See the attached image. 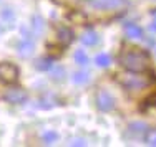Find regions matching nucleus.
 <instances>
[{
	"mask_svg": "<svg viewBox=\"0 0 156 147\" xmlns=\"http://www.w3.org/2000/svg\"><path fill=\"white\" fill-rule=\"evenodd\" d=\"M120 63L126 71L135 73H144L150 69L151 58L150 53L140 48H128L120 55Z\"/></svg>",
	"mask_w": 156,
	"mask_h": 147,
	"instance_id": "obj_1",
	"label": "nucleus"
},
{
	"mask_svg": "<svg viewBox=\"0 0 156 147\" xmlns=\"http://www.w3.org/2000/svg\"><path fill=\"white\" fill-rule=\"evenodd\" d=\"M116 81L128 91H140L148 88L153 81L151 75H144V73H135L129 71L128 75H116Z\"/></svg>",
	"mask_w": 156,
	"mask_h": 147,
	"instance_id": "obj_2",
	"label": "nucleus"
},
{
	"mask_svg": "<svg viewBox=\"0 0 156 147\" xmlns=\"http://www.w3.org/2000/svg\"><path fill=\"white\" fill-rule=\"evenodd\" d=\"M20 76V69L17 65L10 61H2L0 63V81L5 84H15Z\"/></svg>",
	"mask_w": 156,
	"mask_h": 147,
	"instance_id": "obj_3",
	"label": "nucleus"
},
{
	"mask_svg": "<svg viewBox=\"0 0 156 147\" xmlns=\"http://www.w3.org/2000/svg\"><path fill=\"white\" fill-rule=\"evenodd\" d=\"M3 99H5L7 102H10V104H23V102L28 99V94H27L25 89L15 86V88H10V89L5 91Z\"/></svg>",
	"mask_w": 156,
	"mask_h": 147,
	"instance_id": "obj_4",
	"label": "nucleus"
},
{
	"mask_svg": "<svg viewBox=\"0 0 156 147\" xmlns=\"http://www.w3.org/2000/svg\"><path fill=\"white\" fill-rule=\"evenodd\" d=\"M96 108L103 112H110L115 108V98L106 91H98L96 93Z\"/></svg>",
	"mask_w": 156,
	"mask_h": 147,
	"instance_id": "obj_5",
	"label": "nucleus"
},
{
	"mask_svg": "<svg viewBox=\"0 0 156 147\" xmlns=\"http://www.w3.org/2000/svg\"><path fill=\"white\" fill-rule=\"evenodd\" d=\"M95 8L100 10H118L126 5V0H88Z\"/></svg>",
	"mask_w": 156,
	"mask_h": 147,
	"instance_id": "obj_6",
	"label": "nucleus"
},
{
	"mask_svg": "<svg viewBox=\"0 0 156 147\" xmlns=\"http://www.w3.org/2000/svg\"><path fill=\"white\" fill-rule=\"evenodd\" d=\"M33 50H35V43H33L32 36H22L20 43H18V46H17L18 55L23 56V58H27L33 53Z\"/></svg>",
	"mask_w": 156,
	"mask_h": 147,
	"instance_id": "obj_7",
	"label": "nucleus"
},
{
	"mask_svg": "<svg viewBox=\"0 0 156 147\" xmlns=\"http://www.w3.org/2000/svg\"><path fill=\"white\" fill-rule=\"evenodd\" d=\"M57 42H58V46H62V48L68 46L73 42V32L68 27H60L57 32Z\"/></svg>",
	"mask_w": 156,
	"mask_h": 147,
	"instance_id": "obj_8",
	"label": "nucleus"
},
{
	"mask_svg": "<svg viewBox=\"0 0 156 147\" xmlns=\"http://www.w3.org/2000/svg\"><path fill=\"white\" fill-rule=\"evenodd\" d=\"M148 131H150V127H148L144 122H140V121H136V122H131V124L128 126V134L133 135L135 139L144 137Z\"/></svg>",
	"mask_w": 156,
	"mask_h": 147,
	"instance_id": "obj_9",
	"label": "nucleus"
},
{
	"mask_svg": "<svg viewBox=\"0 0 156 147\" xmlns=\"http://www.w3.org/2000/svg\"><path fill=\"white\" fill-rule=\"evenodd\" d=\"M125 33H126V36L131 38V40H141L143 38V30H141L136 23H131V22L125 23Z\"/></svg>",
	"mask_w": 156,
	"mask_h": 147,
	"instance_id": "obj_10",
	"label": "nucleus"
},
{
	"mask_svg": "<svg viewBox=\"0 0 156 147\" xmlns=\"http://www.w3.org/2000/svg\"><path fill=\"white\" fill-rule=\"evenodd\" d=\"M98 40H100V36L95 30H87L83 33V36H81V43L87 46H95L98 43Z\"/></svg>",
	"mask_w": 156,
	"mask_h": 147,
	"instance_id": "obj_11",
	"label": "nucleus"
},
{
	"mask_svg": "<svg viewBox=\"0 0 156 147\" xmlns=\"http://www.w3.org/2000/svg\"><path fill=\"white\" fill-rule=\"evenodd\" d=\"M0 18L5 22V25L9 23V27H13V23H15V12L12 8H3L2 13H0Z\"/></svg>",
	"mask_w": 156,
	"mask_h": 147,
	"instance_id": "obj_12",
	"label": "nucleus"
},
{
	"mask_svg": "<svg viewBox=\"0 0 156 147\" xmlns=\"http://www.w3.org/2000/svg\"><path fill=\"white\" fill-rule=\"evenodd\" d=\"M72 81L75 84H85V83L90 81V75L87 71H76L72 75Z\"/></svg>",
	"mask_w": 156,
	"mask_h": 147,
	"instance_id": "obj_13",
	"label": "nucleus"
},
{
	"mask_svg": "<svg viewBox=\"0 0 156 147\" xmlns=\"http://www.w3.org/2000/svg\"><path fill=\"white\" fill-rule=\"evenodd\" d=\"M30 27H32V30L35 32V33H40V32L43 30V27H45V23H43V18L40 17V15H33V17H32Z\"/></svg>",
	"mask_w": 156,
	"mask_h": 147,
	"instance_id": "obj_14",
	"label": "nucleus"
},
{
	"mask_svg": "<svg viewBox=\"0 0 156 147\" xmlns=\"http://www.w3.org/2000/svg\"><path fill=\"white\" fill-rule=\"evenodd\" d=\"M73 60H75L76 65L85 66V65H88V55L85 53L83 50H76L75 53H73Z\"/></svg>",
	"mask_w": 156,
	"mask_h": 147,
	"instance_id": "obj_15",
	"label": "nucleus"
},
{
	"mask_svg": "<svg viewBox=\"0 0 156 147\" xmlns=\"http://www.w3.org/2000/svg\"><path fill=\"white\" fill-rule=\"evenodd\" d=\"M95 63L98 65L100 68H106V66H110V63H111V58H110L108 53H100V55H96Z\"/></svg>",
	"mask_w": 156,
	"mask_h": 147,
	"instance_id": "obj_16",
	"label": "nucleus"
},
{
	"mask_svg": "<svg viewBox=\"0 0 156 147\" xmlns=\"http://www.w3.org/2000/svg\"><path fill=\"white\" fill-rule=\"evenodd\" d=\"M51 61H53V58H40L38 61H37V69H40V71H47V69H50L51 66Z\"/></svg>",
	"mask_w": 156,
	"mask_h": 147,
	"instance_id": "obj_17",
	"label": "nucleus"
},
{
	"mask_svg": "<svg viewBox=\"0 0 156 147\" xmlns=\"http://www.w3.org/2000/svg\"><path fill=\"white\" fill-rule=\"evenodd\" d=\"M42 139H43V142H45V144H53V142L58 141V132H55V131H47V132H43Z\"/></svg>",
	"mask_w": 156,
	"mask_h": 147,
	"instance_id": "obj_18",
	"label": "nucleus"
},
{
	"mask_svg": "<svg viewBox=\"0 0 156 147\" xmlns=\"http://www.w3.org/2000/svg\"><path fill=\"white\" fill-rule=\"evenodd\" d=\"M51 78L55 79V81H60L63 79V75H65V69L62 68V66H51Z\"/></svg>",
	"mask_w": 156,
	"mask_h": 147,
	"instance_id": "obj_19",
	"label": "nucleus"
},
{
	"mask_svg": "<svg viewBox=\"0 0 156 147\" xmlns=\"http://www.w3.org/2000/svg\"><path fill=\"white\" fill-rule=\"evenodd\" d=\"M144 141H146L148 145H156V129L148 131L146 135H144Z\"/></svg>",
	"mask_w": 156,
	"mask_h": 147,
	"instance_id": "obj_20",
	"label": "nucleus"
},
{
	"mask_svg": "<svg viewBox=\"0 0 156 147\" xmlns=\"http://www.w3.org/2000/svg\"><path fill=\"white\" fill-rule=\"evenodd\" d=\"M73 22H76V23H85V15L81 12H73L72 15H70Z\"/></svg>",
	"mask_w": 156,
	"mask_h": 147,
	"instance_id": "obj_21",
	"label": "nucleus"
},
{
	"mask_svg": "<svg viewBox=\"0 0 156 147\" xmlns=\"http://www.w3.org/2000/svg\"><path fill=\"white\" fill-rule=\"evenodd\" d=\"M72 145H87V142H85L83 139H73Z\"/></svg>",
	"mask_w": 156,
	"mask_h": 147,
	"instance_id": "obj_22",
	"label": "nucleus"
},
{
	"mask_svg": "<svg viewBox=\"0 0 156 147\" xmlns=\"http://www.w3.org/2000/svg\"><path fill=\"white\" fill-rule=\"evenodd\" d=\"M150 30L151 32H156V20H153V23L150 25Z\"/></svg>",
	"mask_w": 156,
	"mask_h": 147,
	"instance_id": "obj_23",
	"label": "nucleus"
},
{
	"mask_svg": "<svg viewBox=\"0 0 156 147\" xmlns=\"http://www.w3.org/2000/svg\"><path fill=\"white\" fill-rule=\"evenodd\" d=\"M3 30H5V28H3V25L0 23V35H2V33H3Z\"/></svg>",
	"mask_w": 156,
	"mask_h": 147,
	"instance_id": "obj_24",
	"label": "nucleus"
}]
</instances>
